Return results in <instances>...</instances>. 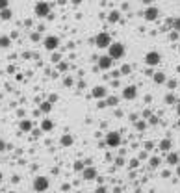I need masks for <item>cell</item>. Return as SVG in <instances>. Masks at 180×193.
<instances>
[{
  "label": "cell",
  "instance_id": "6",
  "mask_svg": "<svg viewBox=\"0 0 180 193\" xmlns=\"http://www.w3.org/2000/svg\"><path fill=\"white\" fill-rule=\"evenodd\" d=\"M59 46V39L56 37V35H48V37H45V48H48V50H56Z\"/></svg>",
  "mask_w": 180,
  "mask_h": 193
},
{
  "label": "cell",
  "instance_id": "17",
  "mask_svg": "<svg viewBox=\"0 0 180 193\" xmlns=\"http://www.w3.org/2000/svg\"><path fill=\"white\" fill-rule=\"evenodd\" d=\"M32 121H28V119H24V121H20V130H24V132H30L32 130Z\"/></svg>",
  "mask_w": 180,
  "mask_h": 193
},
{
  "label": "cell",
  "instance_id": "2",
  "mask_svg": "<svg viewBox=\"0 0 180 193\" xmlns=\"http://www.w3.org/2000/svg\"><path fill=\"white\" fill-rule=\"evenodd\" d=\"M95 45H97L99 48H110V45H112V37H110V33L100 32V33L95 37Z\"/></svg>",
  "mask_w": 180,
  "mask_h": 193
},
{
  "label": "cell",
  "instance_id": "33",
  "mask_svg": "<svg viewBox=\"0 0 180 193\" xmlns=\"http://www.w3.org/2000/svg\"><path fill=\"white\" fill-rule=\"evenodd\" d=\"M149 123H151V125H158V117H151Z\"/></svg>",
  "mask_w": 180,
  "mask_h": 193
},
{
  "label": "cell",
  "instance_id": "20",
  "mask_svg": "<svg viewBox=\"0 0 180 193\" xmlns=\"http://www.w3.org/2000/svg\"><path fill=\"white\" fill-rule=\"evenodd\" d=\"M0 19H4V20H9V19H11V9L7 7V9L0 11Z\"/></svg>",
  "mask_w": 180,
  "mask_h": 193
},
{
  "label": "cell",
  "instance_id": "3",
  "mask_svg": "<svg viewBox=\"0 0 180 193\" xmlns=\"http://www.w3.org/2000/svg\"><path fill=\"white\" fill-rule=\"evenodd\" d=\"M48 186H50V182H48L46 177H37L33 180V190H35V193H45L48 190Z\"/></svg>",
  "mask_w": 180,
  "mask_h": 193
},
{
  "label": "cell",
  "instance_id": "13",
  "mask_svg": "<svg viewBox=\"0 0 180 193\" xmlns=\"http://www.w3.org/2000/svg\"><path fill=\"white\" fill-rule=\"evenodd\" d=\"M167 164H169V165H178L180 164L178 154H177V152H169V154H167Z\"/></svg>",
  "mask_w": 180,
  "mask_h": 193
},
{
  "label": "cell",
  "instance_id": "24",
  "mask_svg": "<svg viewBox=\"0 0 180 193\" xmlns=\"http://www.w3.org/2000/svg\"><path fill=\"white\" fill-rule=\"evenodd\" d=\"M173 28H175L177 33H180V17L178 19H173Z\"/></svg>",
  "mask_w": 180,
  "mask_h": 193
},
{
  "label": "cell",
  "instance_id": "37",
  "mask_svg": "<svg viewBox=\"0 0 180 193\" xmlns=\"http://www.w3.org/2000/svg\"><path fill=\"white\" fill-rule=\"evenodd\" d=\"M4 149H6V143H4V141H0V151H4Z\"/></svg>",
  "mask_w": 180,
  "mask_h": 193
},
{
  "label": "cell",
  "instance_id": "22",
  "mask_svg": "<svg viewBox=\"0 0 180 193\" xmlns=\"http://www.w3.org/2000/svg\"><path fill=\"white\" fill-rule=\"evenodd\" d=\"M50 110H52V104H50V102H43V104H41V112H45V113H48Z\"/></svg>",
  "mask_w": 180,
  "mask_h": 193
},
{
  "label": "cell",
  "instance_id": "12",
  "mask_svg": "<svg viewBox=\"0 0 180 193\" xmlns=\"http://www.w3.org/2000/svg\"><path fill=\"white\" fill-rule=\"evenodd\" d=\"M112 63H113V59H112L110 56H102V58L99 59V67H100V69H104V71H106V69H110V67H112Z\"/></svg>",
  "mask_w": 180,
  "mask_h": 193
},
{
  "label": "cell",
  "instance_id": "35",
  "mask_svg": "<svg viewBox=\"0 0 180 193\" xmlns=\"http://www.w3.org/2000/svg\"><path fill=\"white\" fill-rule=\"evenodd\" d=\"M152 147H154V145H152V143H151V141H149V143H145V149H147V151H151V149H152Z\"/></svg>",
  "mask_w": 180,
  "mask_h": 193
},
{
  "label": "cell",
  "instance_id": "23",
  "mask_svg": "<svg viewBox=\"0 0 180 193\" xmlns=\"http://www.w3.org/2000/svg\"><path fill=\"white\" fill-rule=\"evenodd\" d=\"M147 125H149V123H145V121H136V128H138V130H145Z\"/></svg>",
  "mask_w": 180,
  "mask_h": 193
},
{
  "label": "cell",
  "instance_id": "36",
  "mask_svg": "<svg viewBox=\"0 0 180 193\" xmlns=\"http://www.w3.org/2000/svg\"><path fill=\"white\" fill-rule=\"evenodd\" d=\"M115 164H117V165H123V164H125V160H123V158H117V160H115Z\"/></svg>",
  "mask_w": 180,
  "mask_h": 193
},
{
  "label": "cell",
  "instance_id": "29",
  "mask_svg": "<svg viewBox=\"0 0 180 193\" xmlns=\"http://www.w3.org/2000/svg\"><path fill=\"white\" fill-rule=\"evenodd\" d=\"M119 72H121V74H128V72H130V67H128V65H125V67H123Z\"/></svg>",
  "mask_w": 180,
  "mask_h": 193
},
{
  "label": "cell",
  "instance_id": "14",
  "mask_svg": "<svg viewBox=\"0 0 180 193\" xmlns=\"http://www.w3.org/2000/svg\"><path fill=\"white\" fill-rule=\"evenodd\" d=\"M171 147H173V141L171 139H162L160 141V151H171Z\"/></svg>",
  "mask_w": 180,
  "mask_h": 193
},
{
  "label": "cell",
  "instance_id": "25",
  "mask_svg": "<svg viewBox=\"0 0 180 193\" xmlns=\"http://www.w3.org/2000/svg\"><path fill=\"white\" fill-rule=\"evenodd\" d=\"M0 46H2V48L9 46V37H0Z\"/></svg>",
  "mask_w": 180,
  "mask_h": 193
},
{
  "label": "cell",
  "instance_id": "38",
  "mask_svg": "<svg viewBox=\"0 0 180 193\" xmlns=\"http://www.w3.org/2000/svg\"><path fill=\"white\" fill-rule=\"evenodd\" d=\"M177 175H178V177H180V164H178V165H177Z\"/></svg>",
  "mask_w": 180,
  "mask_h": 193
},
{
  "label": "cell",
  "instance_id": "5",
  "mask_svg": "<svg viewBox=\"0 0 180 193\" xmlns=\"http://www.w3.org/2000/svg\"><path fill=\"white\" fill-rule=\"evenodd\" d=\"M35 13L39 17H46V15H50V6L46 2H37L35 4Z\"/></svg>",
  "mask_w": 180,
  "mask_h": 193
},
{
  "label": "cell",
  "instance_id": "39",
  "mask_svg": "<svg viewBox=\"0 0 180 193\" xmlns=\"http://www.w3.org/2000/svg\"><path fill=\"white\" fill-rule=\"evenodd\" d=\"M177 113H178V117H180V104L177 106Z\"/></svg>",
  "mask_w": 180,
  "mask_h": 193
},
{
  "label": "cell",
  "instance_id": "8",
  "mask_svg": "<svg viewBox=\"0 0 180 193\" xmlns=\"http://www.w3.org/2000/svg\"><path fill=\"white\" fill-rule=\"evenodd\" d=\"M123 97H125L126 100H134V99L138 97V87H136V86H126L125 91H123Z\"/></svg>",
  "mask_w": 180,
  "mask_h": 193
},
{
  "label": "cell",
  "instance_id": "34",
  "mask_svg": "<svg viewBox=\"0 0 180 193\" xmlns=\"http://www.w3.org/2000/svg\"><path fill=\"white\" fill-rule=\"evenodd\" d=\"M106 106H108L106 100H100V102H99V108H106Z\"/></svg>",
  "mask_w": 180,
  "mask_h": 193
},
{
  "label": "cell",
  "instance_id": "28",
  "mask_svg": "<svg viewBox=\"0 0 180 193\" xmlns=\"http://www.w3.org/2000/svg\"><path fill=\"white\" fill-rule=\"evenodd\" d=\"M106 104H112V106H113V104H117V99H115V97H108Z\"/></svg>",
  "mask_w": 180,
  "mask_h": 193
},
{
  "label": "cell",
  "instance_id": "32",
  "mask_svg": "<svg viewBox=\"0 0 180 193\" xmlns=\"http://www.w3.org/2000/svg\"><path fill=\"white\" fill-rule=\"evenodd\" d=\"M138 165H139V160H138V158H136V160H132V162H130V167H138Z\"/></svg>",
  "mask_w": 180,
  "mask_h": 193
},
{
  "label": "cell",
  "instance_id": "1",
  "mask_svg": "<svg viewBox=\"0 0 180 193\" xmlns=\"http://www.w3.org/2000/svg\"><path fill=\"white\" fill-rule=\"evenodd\" d=\"M108 50H110V58L112 59H121L125 56V45L123 43H112Z\"/></svg>",
  "mask_w": 180,
  "mask_h": 193
},
{
  "label": "cell",
  "instance_id": "18",
  "mask_svg": "<svg viewBox=\"0 0 180 193\" xmlns=\"http://www.w3.org/2000/svg\"><path fill=\"white\" fill-rule=\"evenodd\" d=\"M108 19H110V22H117V20L121 19V13H119L117 9H113V11L110 13V17H108Z\"/></svg>",
  "mask_w": 180,
  "mask_h": 193
},
{
  "label": "cell",
  "instance_id": "10",
  "mask_svg": "<svg viewBox=\"0 0 180 193\" xmlns=\"http://www.w3.org/2000/svg\"><path fill=\"white\" fill-rule=\"evenodd\" d=\"M158 15H160V9L154 7V6H149L147 11H145V19H147V20H156Z\"/></svg>",
  "mask_w": 180,
  "mask_h": 193
},
{
  "label": "cell",
  "instance_id": "4",
  "mask_svg": "<svg viewBox=\"0 0 180 193\" xmlns=\"http://www.w3.org/2000/svg\"><path fill=\"white\" fill-rule=\"evenodd\" d=\"M160 61H162L160 52H154V50H152V52H147V56H145V63H147V65L152 67V65H158Z\"/></svg>",
  "mask_w": 180,
  "mask_h": 193
},
{
  "label": "cell",
  "instance_id": "9",
  "mask_svg": "<svg viewBox=\"0 0 180 193\" xmlns=\"http://www.w3.org/2000/svg\"><path fill=\"white\" fill-rule=\"evenodd\" d=\"M82 177H84V180H95L97 178V169L91 167V165H87V167H84Z\"/></svg>",
  "mask_w": 180,
  "mask_h": 193
},
{
  "label": "cell",
  "instance_id": "27",
  "mask_svg": "<svg viewBox=\"0 0 180 193\" xmlns=\"http://www.w3.org/2000/svg\"><path fill=\"white\" fill-rule=\"evenodd\" d=\"M74 169L76 171H84V164L82 162H74Z\"/></svg>",
  "mask_w": 180,
  "mask_h": 193
},
{
  "label": "cell",
  "instance_id": "15",
  "mask_svg": "<svg viewBox=\"0 0 180 193\" xmlns=\"http://www.w3.org/2000/svg\"><path fill=\"white\" fill-rule=\"evenodd\" d=\"M54 128V125H52V121L50 119H45L43 123H41V130H45V132H50Z\"/></svg>",
  "mask_w": 180,
  "mask_h": 193
},
{
  "label": "cell",
  "instance_id": "26",
  "mask_svg": "<svg viewBox=\"0 0 180 193\" xmlns=\"http://www.w3.org/2000/svg\"><path fill=\"white\" fill-rule=\"evenodd\" d=\"M165 102H167V104H175V102H177L175 95H167V97H165Z\"/></svg>",
  "mask_w": 180,
  "mask_h": 193
},
{
  "label": "cell",
  "instance_id": "19",
  "mask_svg": "<svg viewBox=\"0 0 180 193\" xmlns=\"http://www.w3.org/2000/svg\"><path fill=\"white\" fill-rule=\"evenodd\" d=\"M154 82L156 84H165V74L164 72H156L154 74Z\"/></svg>",
  "mask_w": 180,
  "mask_h": 193
},
{
  "label": "cell",
  "instance_id": "31",
  "mask_svg": "<svg viewBox=\"0 0 180 193\" xmlns=\"http://www.w3.org/2000/svg\"><path fill=\"white\" fill-rule=\"evenodd\" d=\"M95 193H108V190H106L104 186H99V188L95 190Z\"/></svg>",
  "mask_w": 180,
  "mask_h": 193
},
{
  "label": "cell",
  "instance_id": "7",
  "mask_svg": "<svg viewBox=\"0 0 180 193\" xmlns=\"http://www.w3.org/2000/svg\"><path fill=\"white\" fill-rule=\"evenodd\" d=\"M106 143H108L110 147H119V143H121L119 132H110V134L106 136Z\"/></svg>",
  "mask_w": 180,
  "mask_h": 193
},
{
  "label": "cell",
  "instance_id": "30",
  "mask_svg": "<svg viewBox=\"0 0 180 193\" xmlns=\"http://www.w3.org/2000/svg\"><path fill=\"white\" fill-rule=\"evenodd\" d=\"M4 9H7V2L6 0H0V11H4Z\"/></svg>",
  "mask_w": 180,
  "mask_h": 193
},
{
  "label": "cell",
  "instance_id": "16",
  "mask_svg": "<svg viewBox=\"0 0 180 193\" xmlns=\"http://www.w3.org/2000/svg\"><path fill=\"white\" fill-rule=\"evenodd\" d=\"M72 143H74V138H72V136L65 134V136L61 138V145H63V147H69V145H72Z\"/></svg>",
  "mask_w": 180,
  "mask_h": 193
},
{
  "label": "cell",
  "instance_id": "21",
  "mask_svg": "<svg viewBox=\"0 0 180 193\" xmlns=\"http://www.w3.org/2000/svg\"><path fill=\"white\" fill-rule=\"evenodd\" d=\"M160 162H162V160H160L158 156H152V158L149 160V165H151V167L154 169V167H158V165H160Z\"/></svg>",
  "mask_w": 180,
  "mask_h": 193
},
{
  "label": "cell",
  "instance_id": "11",
  "mask_svg": "<svg viewBox=\"0 0 180 193\" xmlns=\"http://www.w3.org/2000/svg\"><path fill=\"white\" fill-rule=\"evenodd\" d=\"M93 97H95V99H100V100L106 99V97H108L106 87H102V86H95V87H93Z\"/></svg>",
  "mask_w": 180,
  "mask_h": 193
}]
</instances>
